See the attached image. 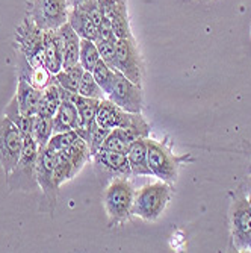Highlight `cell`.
<instances>
[{
	"instance_id": "6da1fadb",
	"label": "cell",
	"mask_w": 251,
	"mask_h": 253,
	"mask_svg": "<svg viewBox=\"0 0 251 253\" xmlns=\"http://www.w3.org/2000/svg\"><path fill=\"white\" fill-rule=\"evenodd\" d=\"M135 188L129 177H115L103 194V206L109 226H120L133 215Z\"/></svg>"
},
{
	"instance_id": "7a4b0ae2",
	"label": "cell",
	"mask_w": 251,
	"mask_h": 253,
	"mask_svg": "<svg viewBox=\"0 0 251 253\" xmlns=\"http://www.w3.org/2000/svg\"><path fill=\"white\" fill-rule=\"evenodd\" d=\"M39 147L35 143L34 136L23 138V149L18 163L9 174H6V183L11 191L31 193L38 188L36 180V161Z\"/></svg>"
},
{
	"instance_id": "3957f363",
	"label": "cell",
	"mask_w": 251,
	"mask_h": 253,
	"mask_svg": "<svg viewBox=\"0 0 251 253\" xmlns=\"http://www.w3.org/2000/svg\"><path fill=\"white\" fill-rule=\"evenodd\" d=\"M171 196L173 190L170 183L164 180L143 187L135 193L133 215L143 218L144 221H156L165 212Z\"/></svg>"
},
{
	"instance_id": "277c9868",
	"label": "cell",
	"mask_w": 251,
	"mask_h": 253,
	"mask_svg": "<svg viewBox=\"0 0 251 253\" xmlns=\"http://www.w3.org/2000/svg\"><path fill=\"white\" fill-rule=\"evenodd\" d=\"M55 166H56V152L45 147H39L38 161H36V180L38 187L42 191L44 203L39 206V210L44 212L52 214L56 206V197L59 185L55 179Z\"/></svg>"
},
{
	"instance_id": "5b68a950",
	"label": "cell",
	"mask_w": 251,
	"mask_h": 253,
	"mask_svg": "<svg viewBox=\"0 0 251 253\" xmlns=\"http://www.w3.org/2000/svg\"><path fill=\"white\" fill-rule=\"evenodd\" d=\"M15 49L32 67L44 65V31L29 17L15 29Z\"/></svg>"
},
{
	"instance_id": "8992f818",
	"label": "cell",
	"mask_w": 251,
	"mask_h": 253,
	"mask_svg": "<svg viewBox=\"0 0 251 253\" xmlns=\"http://www.w3.org/2000/svg\"><path fill=\"white\" fill-rule=\"evenodd\" d=\"M96 122L99 126L106 129H117V127H133L141 130L145 136L150 133V125L144 120L141 114H133L121 109L109 99H103L99 103Z\"/></svg>"
},
{
	"instance_id": "52a82bcc",
	"label": "cell",
	"mask_w": 251,
	"mask_h": 253,
	"mask_svg": "<svg viewBox=\"0 0 251 253\" xmlns=\"http://www.w3.org/2000/svg\"><path fill=\"white\" fill-rule=\"evenodd\" d=\"M147 156H148V167L159 180L167 183H173L177 180L179 170L186 156H176L170 149H167L162 143L147 138Z\"/></svg>"
},
{
	"instance_id": "ba28073f",
	"label": "cell",
	"mask_w": 251,
	"mask_h": 253,
	"mask_svg": "<svg viewBox=\"0 0 251 253\" xmlns=\"http://www.w3.org/2000/svg\"><path fill=\"white\" fill-rule=\"evenodd\" d=\"M67 0H31L29 2V18L42 31H55L68 21Z\"/></svg>"
},
{
	"instance_id": "9c48e42d",
	"label": "cell",
	"mask_w": 251,
	"mask_h": 253,
	"mask_svg": "<svg viewBox=\"0 0 251 253\" xmlns=\"http://www.w3.org/2000/svg\"><path fill=\"white\" fill-rule=\"evenodd\" d=\"M23 149V135L18 127L5 116L0 117V167L5 176L12 171L18 163Z\"/></svg>"
},
{
	"instance_id": "30bf717a",
	"label": "cell",
	"mask_w": 251,
	"mask_h": 253,
	"mask_svg": "<svg viewBox=\"0 0 251 253\" xmlns=\"http://www.w3.org/2000/svg\"><path fill=\"white\" fill-rule=\"evenodd\" d=\"M115 68L129 81L141 85L143 59L135 38H120L115 44Z\"/></svg>"
},
{
	"instance_id": "8fae6325",
	"label": "cell",
	"mask_w": 251,
	"mask_h": 253,
	"mask_svg": "<svg viewBox=\"0 0 251 253\" xmlns=\"http://www.w3.org/2000/svg\"><path fill=\"white\" fill-rule=\"evenodd\" d=\"M232 238L238 250L251 249V203L245 194L238 193L230 210Z\"/></svg>"
},
{
	"instance_id": "7c38bea8",
	"label": "cell",
	"mask_w": 251,
	"mask_h": 253,
	"mask_svg": "<svg viewBox=\"0 0 251 253\" xmlns=\"http://www.w3.org/2000/svg\"><path fill=\"white\" fill-rule=\"evenodd\" d=\"M112 103H115L121 109L133 114H141L143 111V89L141 85H136L129 81L124 75L118 70L115 72V79H113L110 93L108 97Z\"/></svg>"
},
{
	"instance_id": "4fadbf2b",
	"label": "cell",
	"mask_w": 251,
	"mask_h": 253,
	"mask_svg": "<svg viewBox=\"0 0 251 253\" xmlns=\"http://www.w3.org/2000/svg\"><path fill=\"white\" fill-rule=\"evenodd\" d=\"M93 163L99 174H108L109 177H130L132 170L129 166L127 155L100 149L93 156Z\"/></svg>"
},
{
	"instance_id": "5bb4252c",
	"label": "cell",
	"mask_w": 251,
	"mask_h": 253,
	"mask_svg": "<svg viewBox=\"0 0 251 253\" xmlns=\"http://www.w3.org/2000/svg\"><path fill=\"white\" fill-rule=\"evenodd\" d=\"M99 8L102 14L110 21L113 34L118 40L133 37L130 31L126 0H99Z\"/></svg>"
},
{
	"instance_id": "9a60e30c",
	"label": "cell",
	"mask_w": 251,
	"mask_h": 253,
	"mask_svg": "<svg viewBox=\"0 0 251 253\" xmlns=\"http://www.w3.org/2000/svg\"><path fill=\"white\" fill-rule=\"evenodd\" d=\"M44 67L52 75L64 68V41L58 29L44 31Z\"/></svg>"
},
{
	"instance_id": "2e32d148",
	"label": "cell",
	"mask_w": 251,
	"mask_h": 253,
	"mask_svg": "<svg viewBox=\"0 0 251 253\" xmlns=\"http://www.w3.org/2000/svg\"><path fill=\"white\" fill-rule=\"evenodd\" d=\"M15 97H17L20 112L23 114V116H29V117L36 116L39 99H41V89L32 86L28 81L18 78Z\"/></svg>"
},
{
	"instance_id": "e0dca14e",
	"label": "cell",
	"mask_w": 251,
	"mask_h": 253,
	"mask_svg": "<svg viewBox=\"0 0 251 253\" xmlns=\"http://www.w3.org/2000/svg\"><path fill=\"white\" fill-rule=\"evenodd\" d=\"M80 122L77 106L70 99H62L53 117V133L74 130Z\"/></svg>"
},
{
	"instance_id": "ac0fdd59",
	"label": "cell",
	"mask_w": 251,
	"mask_h": 253,
	"mask_svg": "<svg viewBox=\"0 0 251 253\" xmlns=\"http://www.w3.org/2000/svg\"><path fill=\"white\" fill-rule=\"evenodd\" d=\"M129 166L132 174L135 176H153L148 167V156H147V138H140L130 144L127 152Z\"/></svg>"
},
{
	"instance_id": "d6986e66",
	"label": "cell",
	"mask_w": 251,
	"mask_h": 253,
	"mask_svg": "<svg viewBox=\"0 0 251 253\" xmlns=\"http://www.w3.org/2000/svg\"><path fill=\"white\" fill-rule=\"evenodd\" d=\"M68 23H70L72 28L77 32V35L82 40L97 41L99 31L93 17H91L88 11L70 8V11H68Z\"/></svg>"
},
{
	"instance_id": "ffe728a7",
	"label": "cell",
	"mask_w": 251,
	"mask_h": 253,
	"mask_svg": "<svg viewBox=\"0 0 251 253\" xmlns=\"http://www.w3.org/2000/svg\"><path fill=\"white\" fill-rule=\"evenodd\" d=\"M59 34L64 41V68H68L74 64H79V52H80V37L72 28L70 23H65L59 29Z\"/></svg>"
},
{
	"instance_id": "44dd1931",
	"label": "cell",
	"mask_w": 251,
	"mask_h": 253,
	"mask_svg": "<svg viewBox=\"0 0 251 253\" xmlns=\"http://www.w3.org/2000/svg\"><path fill=\"white\" fill-rule=\"evenodd\" d=\"M61 94H59V86L56 81H53L47 88L41 91V99L38 105V112L36 116H44V117H55V114L61 105Z\"/></svg>"
},
{
	"instance_id": "7402d4cb",
	"label": "cell",
	"mask_w": 251,
	"mask_h": 253,
	"mask_svg": "<svg viewBox=\"0 0 251 253\" xmlns=\"http://www.w3.org/2000/svg\"><path fill=\"white\" fill-rule=\"evenodd\" d=\"M5 116L18 127V130L21 132L23 138L25 136H29L32 135V127H34V117H29V116H23L20 112V108H18V103H17V97L14 96L11 99V102L6 105L5 108Z\"/></svg>"
},
{
	"instance_id": "603a6c76",
	"label": "cell",
	"mask_w": 251,
	"mask_h": 253,
	"mask_svg": "<svg viewBox=\"0 0 251 253\" xmlns=\"http://www.w3.org/2000/svg\"><path fill=\"white\" fill-rule=\"evenodd\" d=\"M83 73H85V68L79 62V64H74L72 67H68V68H62L59 73L55 75V81L64 89L77 93L79 84H80V79H82Z\"/></svg>"
},
{
	"instance_id": "cb8c5ba5",
	"label": "cell",
	"mask_w": 251,
	"mask_h": 253,
	"mask_svg": "<svg viewBox=\"0 0 251 253\" xmlns=\"http://www.w3.org/2000/svg\"><path fill=\"white\" fill-rule=\"evenodd\" d=\"M52 135H53V119L44 117V116H35L32 136H34L35 143L38 144V147L47 146Z\"/></svg>"
},
{
	"instance_id": "d4e9b609",
	"label": "cell",
	"mask_w": 251,
	"mask_h": 253,
	"mask_svg": "<svg viewBox=\"0 0 251 253\" xmlns=\"http://www.w3.org/2000/svg\"><path fill=\"white\" fill-rule=\"evenodd\" d=\"M100 53L97 49L96 41L91 40H80V52H79V62L86 72H93L97 62L100 61Z\"/></svg>"
},
{
	"instance_id": "484cf974",
	"label": "cell",
	"mask_w": 251,
	"mask_h": 253,
	"mask_svg": "<svg viewBox=\"0 0 251 253\" xmlns=\"http://www.w3.org/2000/svg\"><path fill=\"white\" fill-rule=\"evenodd\" d=\"M77 93H79L80 96H85V97H89V99H97V100L106 99L105 91H103L102 86L97 84V81L94 79L93 73H91V72H86V70H85V73H83V76H82V79H80Z\"/></svg>"
},
{
	"instance_id": "4316f807",
	"label": "cell",
	"mask_w": 251,
	"mask_h": 253,
	"mask_svg": "<svg viewBox=\"0 0 251 253\" xmlns=\"http://www.w3.org/2000/svg\"><path fill=\"white\" fill-rule=\"evenodd\" d=\"M115 72L117 70H112V68L103 62L102 59L97 62V65L94 67V70L91 72L94 76V79L97 81V84L102 86V89L105 91V94L108 97V94L110 93V88H112V84H113V79H115Z\"/></svg>"
},
{
	"instance_id": "83f0119b",
	"label": "cell",
	"mask_w": 251,
	"mask_h": 253,
	"mask_svg": "<svg viewBox=\"0 0 251 253\" xmlns=\"http://www.w3.org/2000/svg\"><path fill=\"white\" fill-rule=\"evenodd\" d=\"M79 140H80V136H79V133L76 130L58 132V133H53L52 135L47 147L52 149V150H55V152H61L64 149H68L70 146H73Z\"/></svg>"
},
{
	"instance_id": "f1b7e54d",
	"label": "cell",
	"mask_w": 251,
	"mask_h": 253,
	"mask_svg": "<svg viewBox=\"0 0 251 253\" xmlns=\"http://www.w3.org/2000/svg\"><path fill=\"white\" fill-rule=\"evenodd\" d=\"M74 173H73V164L70 163L64 153L56 152V166H55V179L56 183L61 187L62 183L68 179H73Z\"/></svg>"
},
{
	"instance_id": "f546056e",
	"label": "cell",
	"mask_w": 251,
	"mask_h": 253,
	"mask_svg": "<svg viewBox=\"0 0 251 253\" xmlns=\"http://www.w3.org/2000/svg\"><path fill=\"white\" fill-rule=\"evenodd\" d=\"M129 147H130V143L127 140L120 135V132L117 129H112L108 135V138L105 140L102 149H106V150H112V152H118V153H123V155H127L129 152Z\"/></svg>"
},
{
	"instance_id": "4dcf8cb0",
	"label": "cell",
	"mask_w": 251,
	"mask_h": 253,
	"mask_svg": "<svg viewBox=\"0 0 251 253\" xmlns=\"http://www.w3.org/2000/svg\"><path fill=\"white\" fill-rule=\"evenodd\" d=\"M96 44H97V49H99L102 61L106 62L112 70H117L115 68V44H117V41L97 38Z\"/></svg>"
},
{
	"instance_id": "1f68e13d",
	"label": "cell",
	"mask_w": 251,
	"mask_h": 253,
	"mask_svg": "<svg viewBox=\"0 0 251 253\" xmlns=\"http://www.w3.org/2000/svg\"><path fill=\"white\" fill-rule=\"evenodd\" d=\"M109 132H110V129H106V127H102V126H97L93 132H91L88 141H86L88 147H89L91 156H93L94 153H97L102 149V146H103L105 140L108 138Z\"/></svg>"
},
{
	"instance_id": "d6a6232c",
	"label": "cell",
	"mask_w": 251,
	"mask_h": 253,
	"mask_svg": "<svg viewBox=\"0 0 251 253\" xmlns=\"http://www.w3.org/2000/svg\"><path fill=\"white\" fill-rule=\"evenodd\" d=\"M68 6L74 9H83V11H93L99 6V0H67Z\"/></svg>"
},
{
	"instance_id": "836d02e7",
	"label": "cell",
	"mask_w": 251,
	"mask_h": 253,
	"mask_svg": "<svg viewBox=\"0 0 251 253\" xmlns=\"http://www.w3.org/2000/svg\"><path fill=\"white\" fill-rule=\"evenodd\" d=\"M245 197L248 199V202L251 203V174L247 177V180H245Z\"/></svg>"
}]
</instances>
